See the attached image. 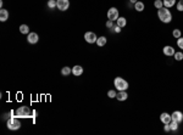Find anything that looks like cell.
<instances>
[{
	"label": "cell",
	"instance_id": "obj_1",
	"mask_svg": "<svg viewBox=\"0 0 183 135\" xmlns=\"http://www.w3.org/2000/svg\"><path fill=\"white\" fill-rule=\"evenodd\" d=\"M158 17H159V19L161 21V22H164V23H170L172 21V14H171L170 10L167 7H165V6L158 10Z\"/></svg>",
	"mask_w": 183,
	"mask_h": 135
},
{
	"label": "cell",
	"instance_id": "obj_2",
	"mask_svg": "<svg viewBox=\"0 0 183 135\" xmlns=\"http://www.w3.org/2000/svg\"><path fill=\"white\" fill-rule=\"evenodd\" d=\"M114 87L117 91H121V90H127L128 89V82L121 77H116L114 79Z\"/></svg>",
	"mask_w": 183,
	"mask_h": 135
},
{
	"label": "cell",
	"instance_id": "obj_3",
	"mask_svg": "<svg viewBox=\"0 0 183 135\" xmlns=\"http://www.w3.org/2000/svg\"><path fill=\"white\" fill-rule=\"evenodd\" d=\"M32 113H33V111H30L28 106H21L16 110V116L18 118H28L32 116Z\"/></svg>",
	"mask_w": 183,
	"mask_h": 135
},
{
	"label": "cell",
	"instance_id": "obj_4",
	"mask_svg": "<svg viewBox=\"0 0 183 135\" xmlns=\"http://www.w3.org/2000/svg\"><path fill=\"white\" fill-rule=\"evenodd\" d=\"M6 127L10 130H18L21 128V122H20L16 117H10L6 122Z\"/></svg>",
	"mask_w": 183,
	"mask_h": 135
},
{
	"label": "cell",
	"instance_id": "obj_5",
	"mask_svg": "<svg viewBox=\"0 0 183 135\" xmlns=\"http://www.w3.org/2000/svg\"><path fill=\"white\" fill-rule=\"evenodd\" d=\"M120 17V12H118V10L116 7H110L109 9V11H107V19L110 21H117V18Z\"/></svg>",
	"mask_w": 183,
	"mask_h": 135
},
{
	"label": "cell",
	"instance_id": "obj_6",
	"mask_svg": "<svg viewBox=\"0 0 183 135\" xmlns=\"http://www.w3.org/2000/svg\"><path fill=\"white\" fill-rule=\"evenodd\" d=\"M84 39H86V41L88 44H94V43H97L98 37H97V34L94 32H86Z\"/></svg>",
	"mask_w": 183,
	"mask_h": 135
},
{
	"label": "cell",
	"instance_id": "obj_7",
	"mask_svg": "<svg viewBox=\"0 0 183 135\" xmlns=\"http://www.w3.org/2000/svg\"><path fill=\"white\" fill-rule=\"evenodd\" d=\"M56 7L60 11H66L70 7V0H56Z\"/></svg>",
	"mask_w": 183,
	"mask_h": 135
},
{
	"label": "cell",
	"instance_id": "obj_8",
	"mask_svg": "<svg viewBox=\"0 0 183 135\" xmlns=\"http://www.w3.org/2000/svg\"><path fill=\"white\" fill-rule=\"evenodd\" d=\"M39 40V35L36 33V32H30L28 35H27V41L29 44H37Z\"/></svg>",
	"mask_w": 183,
	"mask_h": 135
},
{
	"label": "cell",
	"instance_id": "obj_9",
	"mask_svg": "<svg viewBox=\"0 0 183 135\" xmlns=\"http://www.w3.org/2000/svg\"><path fill=\"white\" fill-rule=\"evenodd\" d=\"M160 121H161L162 124H170V122L172 121V117H171L170 113L164 112V113H161L160 115Z\"/></svg>",
	"mask_w": 183,
	"mask_h": 135
},
{
	"label": "cell",
	"instance_id": "obj_10",
	"mask_svg": "<svg viewBox=\"0 0 183 135\" xmlns=\"http://www.w3.org/2000/svg\"><path fill=\"white\" fill-rule=\"evenodd\" d=\"M162 53H164V55L165 56H174L175 55V49H174V46H171V45H166V46H164V49H162Z\"/></svg>",
	"mask_w": 183,
	"mask_h": 135
},
{
	"label": "cell",
	"instance_id": "obj_11",
	"mask_svg": "<svg viewBox=\"0 0 183 135\" xmlns=\"http://www.w3.org/2000/svg\"><path fill=\"white\" fill-rule=\"evenodd\" d=\"M171 117H172V119L178 122V123H182L183 122V113L181 111H174V113L171 115Z\"/></svg>",
	"mask_w": 183,
	"mask_h": 135
},
{
	"label": "cell",
	"instance_id": "obj_12",
	"mask_svg": "<svg viewBox=\"0 0 183 135\" xmlns=\"http://www.w3.org/2000/svg\"><path fill=\"white\" fill-rule=\"evenodd\" d=\"M72 74L75 77H79L83 74V67L79 66V65H76L75 67H72Z\"/></svg>",
	"mask_w": 183,
	"mask_h": 135
},
{
	"label": "cell",
	"instance_id": "obj_13",
	"mask_svg": "<svg viewBox=\"0 0 183 135\" xmlns=\"http://www.w3.org/2000/svg\"><path fill=\"white\" fill-rule=\"evenodd\" d=\"M116 99L118 101H126L128 99V94H127V91L126 90H121V91H117V94H116Z\"/></svg>",
	"mask_w": 183,
	"mask_h": 135
},
{
	"label": "cell",
	"instance_id": "obj_14",
	"mask_svg": "<svg viewBox=\"0 0 183 135\" xmlns=\"http://www.w3.org/2000/svg\"><path fill=\"white\" fill-rule=\"evenodd\" d=\"M9 19V11L5 9H1L0 10V21L1 22H5V21Z\"/></svg>",
	"mask_w": 183,
	"mask_h": 135
},
{
	"label": "cell",
	"instance_id": "obj_15",
	"mask_svg": "<svg viewBox=\"0 0 183 135\" xmlns=\"http://www.w3.org/2000/svg\"><path fill=\"white\" fill-rule=\"evenodd\" d=\"M144 9H145V5H144L143 1H137L134 4V10H136V11H138V12L144 11Z\"/></svg>",
	"mask_w": 183,
	"mask_h": 135
},
{
	"label": "cell",
	"instance_id": "obj_16",
	"mask_svg": "<svg viewBox=\"0 0 183 135\" xmlns=\"http://www.w3.org/2000/svg\"><path fill=\"white\" fill-rule=\"evenodd\" d=\"M116 25L118 27H121V28H125L127 26V19L125 17H118L117 21H116Z\"/></svg>",
	"mask_w": 183,
	"mask_h": 135
},
{
	"label": "cell",
	"instance_id": "obj_17",
	"mask_svg": "<svg viewBox=\"0 0 183 135\" xmlns=\"http://www.w3.org/2000/svg\"><path fill=\"white\" fill-rule=\"evenodd\" d=\"M106 43H107V39L105 38V37H98V40H97V45L98 46H105L106 45Z\"/></svg>",
	"mask_w": 183,
	"mask_h": 135
},
{
	"label": "cell",
	"instance_id": "obj_18",
	"mask_svg": "<svg viewBox=\"0 0 183 135\" xmlns=\"http://www.w3.org/2000/svg\"><path fill=\"white\" fill-rule=\"evenodd\" d=\"M162 1H164V6L167 7V9L176 5V0H162Z\"/></svg>",
	"mask_w": 183,
	"mask_h": 135
},
{
	"label": "cell",
	"instance_id": "obj_19",
	"mask_svg": "<svg viewBox=\"0 0 183 135\" xmlns=\"http://www.w3.org/2000/svg\"><path fill=\"white\" fill-rule=\"evenodd\" d=\"M20 32H21L22 34H29V27L27 25H21L20 26Z\"/></svg>",
	"mask_w": 183,
	"mask_h": 135
},
{
	"label": "cell",
	"instance_id": "obj_20",
	"mask_svg": "<svg viewBox=\"0 0 183 135\" xmlns=\"http://www.w3.org/2000/svg\"><path fill=\"white\" fill-rule=\"evenodd\" d=\"M72 73V68H70V67H64L62 69H61V74L62 76H68V74H71Z\"/></svg>",
	"mask_w": 183,
	"mask_h": 135
},
{
	"label": "cell",
	"instance_id": "obj_21",
	"mask_svg": "<svg viewBox=\"0 0 183 135\" xmlns=\"http://www.w3.org/2000/svg\"><path fill=\"white\" fill-rule=\"evenodd\" d=\"M172 35H174V38H176V39L181 38V37H182V32H181V29H178V28L174 29V30H172Z\"/></svg>",
	"mask_w": 183,
	"mask_h": 135
},
{
	"label": "cell",
	"instance_id": "obj_22",
	"mask_svg": "<svg viewBox=\"0 0 183 135\" xmlns=\"http://www.w3.org/2000/svg\"><path fill=\"white\" fill-rule=\"evenodd\" d=\"M174 58L176 61H182L183 60V53H182V51H176L175 55H174Z\"/></svg>",
	"mask_w": 183,
	"mask_h": 135
},
{
	"label": "cell",
	"instance_id": "obj_23",
	"mask_svg": "<svg viewBox=\"0 0 183 135\" xmlns=\"http://www.w3.org/2000/svg\"><path fill=\"white\" fill-rule=\"evenodd\" d=\"M178 122H176V121H174L172 119L171 122H170V127H171V130H177L178 129Z\"/></svg>",
	"mask_w": 183,
	"mask_h": 135
},
{
	"label": "cell",
	"instance_id": "obj_24",
	"mask_svg": "<svg viewBox=\"0 0 183 135\" xmlns=\"http://www.w3.org/2000/svg\"><path fill=\"white\" fill-rule=\"evenodd\" d=\"M116 94H117L116 89H111V90L107 91V96H109L110 99H115V97H116Z\"/></svg>",
	"mask_w": 183,
	"mask_h": 135
},
{
	"label": "cell",
	"instance_id": "obj_25",
	"mask_svg": "<svg viewBox=\"0 0 183 135\" xmlns=\"http://www.w3.org/2000/svg\"><path fill=\"white\" fill-rule=\"evenodd\" d=\"M154 6L158 10L161 9V7H164V1H162V0H155V1H154Z\"/></svg>",
	"mask_w": 183,
	"mask_h": 135
},
{
	"label": "cell",
	"instance_id": "obj_26",
	"mask_svg": "<svg viewBox=\"0 0 183 135\" xmlns=\"http://www.w3.org/2000/svg\"><path fill=\"white\" fill-rule=\"evenodd\" d=\"M48 7L49 9H55L56 7V0H49V1H48Z\"/></svg>",
	"mask_w": 183,
	"mask_h": 135
},
{
	"label": "cell",
	"instance_id": "obj_27",
	"mask_svg": "<svg viewBox=\"0 0 183 135\" xmlns=\"http://www.w3.org/2000/svg\"><path fill=\"white\" fill-rule=\"evenodd\" d=\"M176 7H177V10L179 12L183 11V0H179V1L177 3V5H176Z\"/></svg>",
	"mask_w": 183,
	"mask_h": 135
},
{
	"label": "cell",
	"instance_id": "obj_28",
	"mask_svg": "<svg viewBox=\"0 0 183 135\" xmlns=\"http://www.w3.org/2000/svg\"><path fill=\"white\" fill-rule=\"evenodd\" d=\"M177 46L183 50V37H181V38L177 39Z\"/></svg>",
	"mask_w": 183,
	"mask_h": 135
},
{
	"label": "cell",
	"instance_id": "obj_29",
	"mask_svg": "<svg viewBox=\"0 0 183 135\" xmlns=\"http://www.w3.org/2000/svg\"><path fill=\"white\" fill-rule=\"evenodd\" d=\"M107 28H111V29H113L114 28V21H110V19H107V22H106V25H105Z\"/></svg>",
	"mask_w": 183,
	"mask_h": 135
},
{
	"label": "cell",
	"instance_id": "obj_30",
	"mask_svg": "<svg viewBox=\"0 0 183 135\" xmlns=\"http://www.w3.org/2000/svg\"><path fill=\"white\" fill-rule=\"evenodd\" d=\"M113 30H114V32H115V33H121V27H118V26L116 25V26H114Z\"/></svg>",
	"mask_w": 183,
	"mask_h": 135
},
{
	"label": "cell",
	"instance_id": "obj_31",
	"mask_svg": "<svg viewBox=\"0 0 183 135\" xmlns=\"http://www.w3.org/2000/svg\"><path fill=\"white\" fill-rule=\"evenodd\" d=\"M164 130H165L166 133L171 130V127H170V124H164Z\"/></svg>",
	"mask_w": 183,
	"mask_h": 135
},
{
	"label": "cell",
	"instance_id": "obj_32",
	"mask_svg": "<svg viewBox=\"0 0 183 135\" xmlns=\"http://www.w3.org/2000/svg\"><path fill=\"white\" fill-rule=\"evenodd\" d=\"M129 1H131V3H132V4H136V3H137V1H138V0H129Z\"/></svg>",
	"mask_w": 183,
	"mask_h": 135
}]
</instances>
